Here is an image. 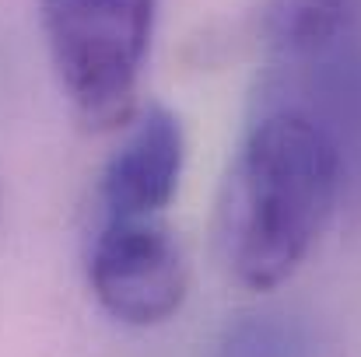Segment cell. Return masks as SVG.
Returning a JSON list of instances; mask_svg holds the SVG:
<instances>
[{
	"label": "cell",
	"mask_w": 361,
	"mask_h": 357,
	"mask_svg": "<svg viewBox=\"0 0 361 357\" xmlns=\"http://www.w3.org/2000/svg\"><path fill=\"white\" fill-rule=\"evenodd\" d=\"M344 186L334 130L302 106H270L245 133L218 203V242L235 280L284 284L326 232Z\"/></svg>",
	"instance_id": "cell-1"
},
{
	"label": "cell",
	"mask_w": 361,
	"mask_h": 357,
	"mask_svg": "<svg viewBox=\"0 0 361 357\" xmlns=\"http://www.w3.org/2000/svg\"><path fill=\"white\" fill-rule=\"evenodd\" d=\"M154 7L158 0H39L56 81L92 130L133 113Z\"/></svg>",
	"instance_id": "cell-2"
},
{
	"label": "cell",
	"mask_w": 361,
	"mask_h": 357,
	"mask_svg": "<svg viewBox=\"0 0 361 357\" xmlns=\"http://www.w3.org/2000/svg\"><path fill=\"white\" fill-rule=\"evenodd\" d=\"M99 305L126 326H158L183 308L186 263L158 218H102L88 252Z\"/></svg>",
	"instance_id": "cell-3"
},
{
	"label": "cell",
	"mask_w": 361,
	"mask_h": 357,
	"mask_svg": "<svg viewBox=\"0 0 361 357\" xmlns=\"http://www.w3.org/2000/svg\"><path fill=\"white\" fill-rule=\"evenodd\" d=\"M186 165V133L176 113L151 106L130 126L120 151L109 158L99 186L106 218H158Z\"/></svg>",
	"instance_id": "cell-4"
},
{
	"label": "cell",
	"mask_w": 361,
	"mask_h": 357,
	"mask_svg": "<svg viewBox=\"0 0 361 357\" xmlns=\"http://www.w3.org/2000/svg\"><path fill=\"white\" fill-rule=\"evenodd\" d=\"M361 0H267V32L281 56L330 49L355 35Z\"/></svg>",
	"instance_id": "cell-5"
}]
</instances>
